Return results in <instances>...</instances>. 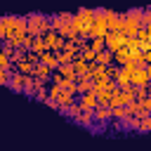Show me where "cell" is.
I'll return each mask as SVG.
<instances>
[{"instance_id":"6da1fadb","label":"cell","mask_w":151,"mask_h":151,"mask_svg":"<svg viewBox=\"0 0 151 151\" xmlns=\"http://www.w3.org/2000/svg\"><path fill=\"white\" fill-rule=\"evenodd\" d=\"M149 78H151V66H134L132 73H130V85L132 87L149 85Z\"/></svg>"},{"instance_id":"7a4b0ae2","label":"cell","mask_w":151,"mask_h":151,"mask_svg":"<svg viewBox=\"0 0 151 151\" xmlns=\"http://www.w3.org/2000/svg\"><path fill=\"white\" fill-rule=\"evenodd\" d=\"M42 38V42H45V50H50V52H59L61 47H64V38L57 33V31H47L45 35H40Z\"/></svg>"},{"instance_id":"3957f363","label":"cell","mask_w":151,"mask_h":151,"mask_svg":"<svg viewBox=\"0 0 151 151\" xmlns=\"http://www.w3.org/2000/svg\"><path fill=\"white\" fill-rule=\"evenodd\" d=\"M123 42H125V35L123 33L111 31V33L104 35V50H109V52H116L118 47H123Z\"/></svg>"},{"instance_id":"277c9868","label":"cell","mask_w":151,"mask_h":151,"mask_svg":"<svg viewBox=\"0 0 151 151\" xmlns=\"http://www.w3.org/2000/svg\"><path fill=\"white\" fill-rule=\"evenodd\" d=\"M42 17H45V14H40V12L26 17V33H28V35H33V38L40 35V21H42Z\"/></svg>"},{"instance_id":"5b68a950","label":"cell","mask_w":151,"mask_h":151,"mask_svg":"<svg viewBox=\"0 0 151 151\" xmlns=\"http://www.w3.org/2000/svg\"><path fill=\"white\" fill-rule=\"evenodd\" d=\"M78 104H80L83 111H94V109H97V97H94V92L80 94V97H78Z\"/></svg>"},{"instance_id":"8992f818","label":"cell","mask_w":151,"mask_h":151,"mask_svg":"<svg viewBox=\"0 0 151 151\" xmlns=\"http://www.w3.org/2000/svg\"><path fill=\"white\" fill-rule=\"evenodd\" d=\"M38 61H40V64H45V66H47V68H52V71L59 66V61H57V54H54V52H50V50L40 52V54H38Z\"/></svg>"},{"instance_id":"52a82bcc","label":"cell","mask_w":151,"mask_h":151,"mask_svg":"<svg viewBox=\"0 0 151 151\" xmlns=\"http://www.w3.org/2000/svg\"><path fill=\"white\" fill-rule=\"evenodd\" d=\"M33 78H38V80H45V83H50V78H52V68H47L45 64H35L33 66V73H31Z\"/></svg>"},{"instance_id":"ba28073f","label":"cell","mask_w":151,"mask_h":151,"mask_svg":"<svg viewBox=\"0 0 151 151\" xmlns=\"http://www.w3.org/2000/svg\"><path fill=\"white\" fill-rule=\"evenodd\" d=\"M7 85L14 90V92H24V76L21 73H9V80H7Z\"/></svg>"},{"instance_id":"9c48e42d","label":"cell","mask_w":151,"mask_h":151,"mask_svg":"<svg viewBox=\"0 0 151 151\" xmlns=\"http://www.w3.org/2000/svg\"><path fill=\"white\" fill-rule=\"evenodd\" d=\"M76 101V94H71V92H59V97H57V104H59V111L64 113L66 111V106H71Z\"/></svg>"},{"instance_id":"30bf717a","label":"cell","mask_w":151,"mask_h":151,"mask_svg":"<svg viewBox=\"0 0 151 151\" xmlns=\"http://www.w3.org/2000/svg\"><path fill=\"white\" fill-rule=\"evenodd\" d=\"M94 64H99V66H109V64H113V52H109V50L97 52V54H94Z\"/></svg>"},{"instance_id":"8fae6325","label":"cell","mask_w":151,"mask_h":151,"mask_svg":"<svg viewBox=\"0 0 151 151\" xmlns=\"http://www.w3.org/2000/svg\"><path fill=\"white\" fill-rule=\"evenodd\" d=\"M73 123H78V125H83V127H90V125L94 123V118H92V111H80V113L73 118Z\"/></svg>"},{"instance_id":"7c38bea8","label":"cell","mask_w":151,"mask_h":151,"mask_svg":"<svg viewBox=\"0 0 151 151\" xmlns=\"http://www.w3.org/2000/svg\"><path fill=\"white\" fill-rule=\"evenodd\" d=\"M14 66H17V73H21V76H31V73H33V66H35V64H31L28 59H21V61H17Z\"/></svg>"},{"instance_id":"4fadbf2b","label":"cell","mask_w":151,"mask_h":151,"mask_svg":"<svg viewBox=\"0 0 151 151\" xmlns=\"http://www.w3.org/2000/svg\"><path fill=\"white\" fill-rule=\"evenodd\" d=\"M109 111H111V120H125L127 118L125 106H109Z\"/></svg>"},{"instance_id":"5bb4252c","label":"cell","mask_w":151,"mask_h":151,"mask_svg":"<svg viewBox=\"0 0 151 151\" xmlns=\"http://www.w3.org/2000/svg\"><path fill=\"white\" fill-rule=\"evenodd\" d=\"M151 130V116H144V118H139L137 120V130L134 132H142V134H146Z\"/></svg>"},{"instance_id":"9a60e30c","label":"cell","mask_w":151,"mask_h":151,"mask_svg":"<svg viewBox=\"0 0 151 151\" xmlns=\"http://www.w3.org/2000/svg\"><path fill=\"white\" fill-rule=\"evenodd\" d=\"M139 26H142V28H151V12H149V7H142V17H139Z\"/></svg>"},{"instance_id":"2e32d148","label":"cell","mask_w":151,"mask_h":151,"mask_svg":"<svg viewBox=\"0 0 151 151\" xmlns=\"http://www.w3.org/2000/svg\"><path fill=\"white\" fill-rule=\"evenodd\" d=\"M132 94H134V99L149 97V85H137V87H132Z\"/></svg>"},{"instance_id":"e0dca14e","label":"cell","mask_w":151,"mask_h":151,"mask_svg":"<svg viewBox=\"0 0 151 151\" xmlns=\"http://www.w3.org/2000/svg\"><path fill=\"white\" fill-rule=\"evenodd\" d=\"M80 111H83V109H80V104H78V99H76V101H73L71 106H66V111H64V113H66V116H68V118L73 120V118H76V116H78Z\"/></svg>"},{"instance_id":"ac0fdd59","label":"cell","mask_w":151,"mask_h":151,"mask_svg":"<svg viewBox=\"0 0 151 151\" xmlns=\"http://www.w3.org/2000/svg\"><path fill=\"white\" fill-rule=\"evenodd\" d=\"M137 104H139V109H142L144 113H151V97H144V99H137Z\"/></svg>"},{"instance_id":"d6986e66","label":"cell","mask_w":151,"mask_h":151,"mask_svg":"<svg viewBox=\"0 0 151 151\" xmlns=\"http://www.w3.org/2000/svg\"><path fill=\"white\" fill-rule=\"evenodd\" d=\"M47 31H52V24H50V17H42V21H40V35H45Z\"/></svg>"},{"instance_id":"ffe728a7","label":"cell","mask_w":151,"mask_h":151,"mask_svg":"<svg viewBox=\"0 0 151 151\" xmlns=\"http://www.w3.org/2000/svg\"><path fill=\"white\" fill-rule=\"evenodd\" d=\"M31 42H33V35H28V33H26V35L21 38V47H24V50H28V47H31Z\"/></svg>"},{"instance_id":"44dd1931","label":"cell","mask_w":151,"mask_h":151,"mask_svg":"<svg viewBox=\"0 0 151 151\" xmlns=\"http://www.w3.org/2000/svg\"><path fill=\"white\" fill-rule=\"evenodd\" d=\"M7 80H9V73L5 68H0V85H7Z\"/></svg>"},{"instance_id":"7402d4cb","label":"cell","mask_w":151,"mask_h":151,"mask_svg":"<svg viewBox=\"0 0 151 151\" xmlns=\"http://www.w3.org/2000/svg\"><path fill=\"white\" fill-rule=\"evenodd\" d=\"M45 104H47L50 109H54V111H59V104H57V99H50V97H47V99H45Z\"/></svg>"},{"instance_id":"603a6c76","label":"cell","mask_w":151,"mask_h":151,"mask_svg":"<svg viewBox=\"0 0 151 151\" xmlns=\"http://www.w3.org/2000/svg\"><path fill=\"white\" fill-rule=\"evenodd\" d=\"M2 40H7V28H5V24H2V19H0V42Z\"/></svg>"}]
</instances>
